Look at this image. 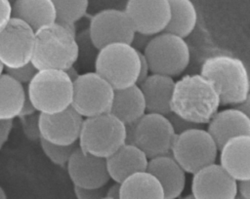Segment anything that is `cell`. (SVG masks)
Segmentation results:
<instances>
[{"instance_id": "1", "label": "cell", "mask_w": 250, "mask_h": 199, "mask_svg": "<svg viewBox=\"0 0 250 199\" xmlns=\"http://www.w3.org/2000/svg\"><path fill=\"white\" fill-rule=\"evenodd\" d=\"M220 98L214 84L201 74L185 75L175 82L170 109L197 125L207 124L218 111Z\"/></svg>"}, {"instance_id": "2", "label": "cell", "mask_w": 250, "mask_h": 199, "mask_svg": "<svg viewBox=\"0 0 250 199\" xmlns=\"http://www.w3.org/2000/svg\"><path fill=\"white\" fill-rule=\"evenodd\" d=\"M79 56L76 36L55 21L35 31L32 64L38 69L65 70Z\"/></svg>"}, {"instance_id": "3", "label": "cell", "mask_w": 250, "mask_h": 199, "mask_svg": "<svg viewBox=\"0 0 250 199\" xmlns=\"http://www.w3.org/2000/svg\"><path fill=\"white\" fill-rule=\"evenodd\" d=\"M200 74L214 84L220 105L233 106L249 97L248 70L244 62L235 57H209L203 61Z\"/></svg>"}, {"instance_id": "4", "label": "cell", "mask_w": 250, "mask_h": 199, "mask_svg": "<svg viewBox=\"0 0 250 199\" xmlns=\"http://www.w3.org/2000/svg\"><path fill=\"white\" fill-rule=\"evenodd\" d=\"M73 82L64 70H38L28 83L26 94L39 113L54 114L71 105Z\"/></svg>"}, {"instance_id": "5", "label": "cell", "mask_w": 250, "mask_h": 199, "mask_svg": "<svg viewBox=\"0 0 250 199\" xmlns=\"http://www.w3.org/2000/svg\"><path fill=\"white\" fill-rule=\"evenodd\" d=\"M95 72L112 88L122 89L137 84L140 71L139 51L127 43H111L98 50Z\"/></svg>"}, {"instance_id": "6", "label": "cell", "mask_w": 250, "mask_h": 199, "mask_svg": "<svg viewBox=\"0 0 250 199\" xmlns=\"http://www.w3.org/2000/svg\"><path fill=\"white\" fill-rule=\"evenodd\" d=\"M126 141V126L110 112L84 118L79 147L92 155L106 158Z\"/></svg>"}, {"instance_id": "7", "label": "cell", "mask_w": 250, "mask_h": 199, "mask_svg": "<svg viewBox=\"0 0 250 199\" xmlns=\"http://www.w3.org/2000/svg\"><path fill=\"white\" fill-rule=\"evenodd\" d=\"M143 54L147 60L150 73L172 78L180 76L190 60L189 47L185 38L165 31L153 35Z\"/></svg>"}, {"instance_id": "8", "label": "cell", "mask_w": 250, "mask_h": 199, "mask_svg": "<svg viewBox=\"0 0 250 199\" xmlns=\"http://www.w3.org/2000/svg\"><path fill=\"white\" fill-rule=\"evenodd\" d=\"M125 126V142L138 146L148 159L171 152L176 134L165 115L146 112L136 122Z\"/></svg>"}, {"instance_id": "9", "label": "cell", "mask_w": 250, "mask_h": 199, "mask_svg": "<svg viewBox=\"0 0 250 199\" xmlns=\"http://www.w3.org/2000/svg\"><path fill=\"white\" fill-rule=\"evenodd\" d=\"M219 148L207 132L201 127L188 129L175 136L171 155L188 174L216 163Z\"/></svg>"}, {"instance_id": "10", "label": "cell", "mask_w": 250, "mask_h": 199, "mask_svg": "<svg viewBox=\"0 0 250 199\" xmlns=\"http://www.w3.org/2000/svg\"><path fill=\"white\" fill-rule=\"evenodd\" d=\"M114 89L97 72L80 74L73 81L71 106L84 118L109 112Z\"/></svg>"}, {"instance_id": "11", "label": "cell", "mask_w": 250, "mask_h": 199, "mask_svg": "<svg viewBox=\"0 0 250 199\" xmlns=\"http://www.w3.org/2000/svg\"><path fill=\"white\" fill-rule=\"evenodd\" d=\"M34 30L21 20L12 18L0 32V61L5 68H18L31 61Z\"/></svg>"}, {"instance_id": "12", "label": "cell", "mask_w": 250, "mask_h": 199, "mask_svg": "<svg viewBox=\"0 0 250 199\" xmlns=\"http://www.w3.org/2000/svg\"><path fill=\"white\" fill-rule=\"evenodd\" d=\"M88 33L93 46L100 50L111 43L130 44L135 29L124 10L104 9L92 18Z\"/></svg>"}, {"instance_id": "13", "label": "cell", "mask_w": 250, "mask_h": 199, "mask_svg": "<svg viewBox=\"0 0 250 199\" xmlns=\"http://www.w3.org/2000/svg\"><path fill=\"white\" fill-rule=\"evenodd\" d=\"M124 11L135 31L152 36L163 32L170 20L168 0H128Z\"/></svg>"}, {"instance_id": "14", "label": "cell", "mask_w": 250, "mask_h": 199, "mask_svg": "<svg viewBox=\"0 0 250 199\" xmlns=\"http://www.w3.org/2000/svg\"><path fill=\"white\" fill-rule=\"evenodd\" d=\"M191 195L194 199H234L236 180L220 164H210L192 174Z\"/></svg>"}, {"instance_id": "15", "label": "cell", "mask_w": 250, "mask_h": 199, "mask_svg": "<svg viewBox=\"0 0 250 199\" xmlns=\"http://www.w3.org/2000/svg\"><path fill=\"white\" fill-rule=\"evenodd\" d=\"M84 117L71 105L54 114L39 113V130L45 140L61 145L78 142Z\"/></svg>"}, {"instance_id": "16", "label": "cell", "mask_w": 250, "mask_h": 199, "mask_svg": "<svg viewBox=\"0 0 250 199\" xmlns=\"http://www.w3.org/2000/svg\"><path fill=\"white\" fill-rule=\"evenodd\" d=\"M66 168L73 185L79 187H103L110 179L105 158L89 154L83 151L79 145L70 155Z\"/></svg>"}, {"instance_id": "17", "label": "cell", "mask_w": 250, "mask_h": 199, "mask_svg": "<svg viewBox=\"0 0 250 199\" xmlns=\"http://www.w3.org/2000/svg\"><path fill=\"white\" fill-rule=\"evenodd\" d=\"M146 172L160 182L164 199H177L182 195L186 186V172L171 153L149 158Z\"/></svg>"}, {"instance_id": "18", "label": "cell", "mask_w": 250, "mask_h": 199, "mask_svg": "<svg viewBox=\"0 0 250 199\" xmlns=\"http://www.w3.org/2000/svg\"><path fill=\"white\" fill-rule=\"evenodd\" d=\"M220 165L236 181L250 179V136L228 139L219 149Z\"/></svg>"}, {"instance_id": "19", "label": "cell", "mask_w": 250, "mask_h": 199, "mask_svg": "<svg viewBox=\"0 0 250 199\" xmlns=\"http://www.w3.org/2000/svg\"><path fill=\"white\" fill-rule=\"evenodd\" d=\"M207 125V132L219 149L231 138L250 136V117L234 107L217 111Z\"/></svg>"}, {"instance_id": "20", "label": "cell", "mask_w": 250, "mask_h": 199, "mask_svg": "<svg viewBox=\"0 0 250 199\" xmlns=\"http://www.w3.org/2000/svg\"><path fill=\"white\" fill-rule=\"evenodd\" d=\"M105 161L110 179L121 183L129 176L146 171L148 158L138 146L125 142Z\"/></svg>"}, {"instance_id": "21", "label": "cell", "mask_w": 250, "mask_h": 199, "mask_svg": "<svg viewBox=\"0 0 250 199\" xmlns=\"http://www.w3.org/2000/svg\"><path fill=\"white\" fill-rule=\"evenodd\" d=\"M139 86L144 95L146 112L165 116L171 112L170 102L175 86L172 77L150 73Z\"/></svg>"}, {"instance_id": "22", "label": "cell", "mask_w": 250, "mask_h": 199, "mask_svg": "<svg viewBox=\"0 0 250 199\" xmlns=\"http://www.w3.org/2000/svg\"><path fill=\"white\" fill-rule=\"evenodd\" d=\"M109 112L125 125L132 124L146 112V101L138 84L115 89Z\"/></svg>"}, {"instance_id": "23", "label": "cell", "mask_w": 250, "mask_h": 199, "mask_svg": "<svg viewBox=\"0 0 250 199\" xmlns=\"http://www.w3.org/2000/svg\"><path fill=\"white\" fill-rule=\"evenodd\" d=\"M12 18L21 20L34 32L57 20L52 0H16L12 5Z\"/></svg>"}, {"instance_id": "24", "label": "cell", "mask_w": 250, "mask_h": 199, "mask_svg": "<svg viewBox=\"0 0 250 199\" xmlns=\"http://www.w3.org/2000/svg\"><path fill=\"white\" fill-rule=\"evenodd\" d=\"M119 199H164L157 179L146 171L135 173L120 183Z\"/></svg>"}, {"instance_id": "25", "label": "cell", "mask_w": 250, "mask_h": 199, "mask_svg": "<svg viewBox=\"0 0 250 199\" xmlns=\"http://www.w3.org/2000/svg\"><path fill=\"white\" fill-rule=\"evenodd\" d=\"M26 91L22 84L7 73L0 76V120L9 121L18 117L24 102Z\"/></svg>"}, {"instance_id": "26", "label": "cell", "mask_w": 250, "mask_h": 199, "mask_svg": "<svg viewBox=\"0 0 250 199\" xmlns=\"http://www.w3.org/2000/svg\"><path fill=\"white\" fill-rule=\"evenodd\" d=\"M170 20L165 32L186 38L194 30L197 23V11L191 0H168Z\"/></svg>"}, {"instance_id": "27", "label": "cell", "mask_w": 250, "mask_h": 199, "mask_svg": "<svg viewBox=\"0 0 250 199\" xmlns=\"http://www.w3.org/2000/svg\"><path fill=\"white\" fill-rule=\"evenodd\" d=\"M56 13L57 22L75 23L86 14L89 0H52Z\"/></svg>"}, {"instance_id": "28", "label": "cell", "mask_w": 250, "mask_h": 199, "mask_svg": "<svg viewBox=\"0 0 250 199\" xmlns=\"http://www.w3.org/2000/svg\"><path fill=\"white\" fill-rule=\"evenodd\" d=\"M39 141H40L42 150L44 151L46 156L53 163L60 166L66 165L70 155L72 154L74 149L78 146V142L68 144V145H61V144H55V143L49 142L42 138H40Z\"/></svg>"}, {"instance_id": "29", "label": "cell", "mask_w": 250, "mask_h": 199, "mask_svg": "<svg viewBox=\"0 0 250 199\" xmlns=\"http://www.w3.org/2000/svg\"><path fill=\"white\" fill-rule=\"evenodd\" d=\"M5 69L7 74L12 76L15 80H17L21 84H28L38 71V69L32 64L31 61L18 68H5Z\"/></svg>"}, {"instance_id": "30", "label": "cell", "mask_w": 250, "mask_h": 199, "mask_svg": "<svg viewBox=\"0 0 250 199\" xmlns=\"http://www.w3.org/2000/svg\"><path fill=\"white\" fill-rule=\"evenodd\" d=\"M22 120V128L23 133L27 139L30 140H37L40 139V130H39V112L34 113L29 116L21 117Z\"/></svg>"}, {"instance_id": "31", "label": "cell", "mask_w": 250, "mask_h": 199, "mask_svg": "<svg viewBox=\"0 0 250 199\" xmlns=\"http://www.w3.org/2000/svg\"><path fill=\"white\" fill-rule=\"evenodd\" d=\"M166 117L168 118V120L170 121L173 130L175 132L176 135L183 133L188 129H192V128H197V127H201V125H197L194 123H191L189 121H187L186 119L178 116L177 114L170 112L169 114L166 115Z\"/></svg>"}, {"instance_id": "32", "label": "cell", "mask_w": 250, "mask_h": 199, "mask_svg": "<svg viewBox=\"0 0 250 199\" xmlns=\"http://www.w3.org/2000/svg\"><path fill=\"white\" fill-rule=\"evenodd\" d=\"M73 190L76 199H101L105 193L104 186L98 188H84L74 185Z\"/></svg>"}, {"instance_id": "33", "label": "cell", "mask_w": 250, "mask_h": 199, "mask_svg": "<svg viewBox=\"0 0 250 199\" xmlns=\"http://www.w3.org/2000/svg\"><path fill=\"white\" fill-rule=\"evenodd\" d=\"M12 19V4L9 0H0V32Z\"/></svg>"}, {"instance_id": "34", "label": "cell", "mask_w": 250, "mask_h": 199, "mask_svg": "<svg viewBox=\"0 0 250 199\" xmlns=\"http://www.w3.org/2000/svg\"><path fill=\"white\" fill-rule=\"evenodd\" d=\"M151 37H152V35H147V34H144V33L135 31V34L133 36V39H132L130 45L137 51L143 52L145 50V48L146 47V45L148 44V42L150 41Z\"/></svg>"}, {"instance_id": "35", "label": "cell", "mask_w": 250, "mask_h": 199, "mask_svg": "<svg viewBox=\"0 0 250 199\" xmlns=\"http://www.w3.org/2000/svg\"><path fill=\"white\" fill-rule=\"evenodd\" d=\"M12 128H13V120H9V121L0 120V150L8 140Z\"/></svg>"}, {"instance_id": "36", "label": "cell", "mask_w": 250, "mask_h": 199, "mask_svg": "<svg viewBox=\"0 0 250 199\" xmlns=\"http://www.w3.org/2000/svg\"><path fill=\"white\" fill-rule=\"evenodd\" d=\"M139 57H140V71H139V77L137 80L138 85L140 83H142L150 74L147 60H146L145 55L143 54V52H139Z\"/></svg>"}, {"instance_id": "37", "label": "cell", "mask_w": 250, "mask_h": 199, "mask_svg": "<svg viewBox=\"0 0 250 199\" xmlns=\"http://www.w3.org/2000/svg\"><path fill=\"white\" fill-rule=\"evenodd\" d=\"M236 195L241 199H250V179L236 181Z\"/></svg>"}, {"instance_id": "38", "label": "cell", "mask_w": 250, "mask_h": 199, "mask_svg": "<svg viewBox=\"0 0 250 199\" xmlns=\"http://www.w3.org/2000/svg\"><path fill=\"white\" fill-rule=\"evenodd\" d=\"M37 110L35 109L34 105L32 104V102L30 101L27 94L25 95V99H24V102H23V105L21 107V113H20V117H25V116H29V115H32L34 113H36Z\"/></svg>"}, {"instance_id": "39", "label": "cell", "mask_w": 250, "mask_h": 199, "mask_svg": "<svg viewBox=\"0 0 250 199\" xmlns=\"http://www.w3.org/2000/svg\"><path fill=\"white\" fill-rule=\"evenodd\" d=\"M120 194V183L115 182L112 183L108 188H105L104 195L111 198V199H119Z\"/></svg>"}, {"instance_id": "40", "label": "cell", "mask_w": 250, "mask_h": 199, "mask_svg": "<svg viewBox=\"0 0 250 199\" xmlns=\"http://www.w3.org/2000/svg\"><path fill=\"white\" fill-rule=\"evenodd\" d=\"M233 107L236 108V109H238L239 111H241V112H243L244 114H246V115L249 116V112H250V98L248 97V98H247L246 100H244L243 101H241V102H239V103L233 105Z\"/></svg>"}, {"instance_id": "41", "label": "cell", "mask_w": 250, "mask_h": 199, "mask_svg": "<svg viewBox=\"0 0 250 199\" xmlns=\"http://www.w3.org/2000/svg\"><path fill=\"white\" fill-rule=\"evenodd\" d=\"M64 71H65V73L67 74V76L70 78V80H71L72 82L80 75L79 72H78V70L75 68L74 64L71 65V66H69V67H68L67 69H65Z\"/></svg>"}, {"instance_id": "42", "label": "cell", "mask_w": 250, "mask_h": 199, "mask_svg": "<svg viewBox=\"0 0 250 199\" xmlns=\"http://www.w3.org/2000/svg\"><path fill=\"white\" fill-rule=\"evenodd\" d=\"M0 199H7V195L1 186H0Z\"/></svg>"}, {"instance_id": "43", "label": "cell", "mask_w": 250, "mask_h": 199, "mask_svg": "<svg viewBox=\"0 0 250 199\" xmlns=\"http://www.w3.org/2000/svg\"><path fill=\"white\" fill-rule=\"evenodd\" d=\"M4 68H5V67H4V65H3V64H2V62L0 61V76L3 74V72H4Z\"/></svg>"}, {"instance_id": "44", "label": "cell", "mask_w": 250, "mask_h": 199, "mask_svg": "<svg viewBox=\"0 0 250 199\" xmlns=\"http://www.w3.org/2000/svg\"><path fill=\"white\" fill-rule=\"evenodd\" d=\"M181 199H194V198H193V196H192L191 194H188V195H187V196L182 197Z\"/></svg>"}, {"instance_id": "45", "label": "cell", "mask_w": 250, "mask_h": 199, "mask_svg": "<svg viewBox=\"0 0 250 199\" xmlns=\"http://www.w3.org/2000/svg\"><path fill=\"white\" fill-rule=\"evenodd\" d=\"M101 199H111V198H109V197H107V196L104 195V196H103Z\"/></svg>"}, {"instance_id": "46", "label": "cell", "mask_w": 250, "mask_h": 199, "mask_svg": "<svg viewBox=\"0 0 250 199\" xmlns=\"http://www.w3.org/2000/svg\"><path fill=\"white\" fill-rule=\"evenodd\" d=\"M234 199H241V198H240V197H238V196H237V195H236V197H235V198H234Z\"/></svg>"}]
</instances>
